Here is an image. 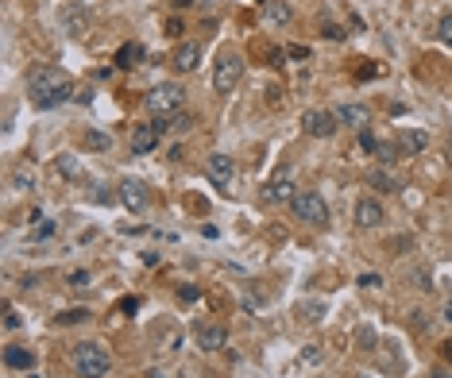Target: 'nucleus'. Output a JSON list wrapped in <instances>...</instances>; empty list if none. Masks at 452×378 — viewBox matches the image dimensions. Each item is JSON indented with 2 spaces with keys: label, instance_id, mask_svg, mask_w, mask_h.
Listing matches in <instances>:
<instances>
[{
  "label": "nucleus",
  "instance_id": "1a4fd4ad",
  "mask_svg": "<svg viewBox=\"0 0 452 378\" xmlns=\"http://www.w3.org/2000/svg\"><path fill=\"white\" fill-rule=\"evenodd\" d=\"M163 139V124H143V127H132V151L135 155H147L155 151Z\"/></svg>",
  "mask_w": 452,
  "mask_h": 378
},
{
  "label": "nucleus",
  "instance_id": "e433bc0d",
  "mask_svg": "<svg viewBox=\"0 0 452 378\" xmlns=\"http://www.w3.org/2000/svg\"><path fill=\"white\" fill-rule=\"evenodd\" d=\"M182 301H197V290H193V286H182Z\"/></svg>",
  "mask_w": 452,
  "mask_h": 378
},
{
  "label": "nucleus",
  "instance_id": "39448f33",
  "mask_svg": "<svg viewBox=\"0 0 452 378\" xmlns=\"http://www.w3.org/2000/svg\"><path fill=\"white\" fill-rule=\"evenodd\" d=\"M240 74H243V62H240V54H220V62L213 66V89L220 93V97H228V93L236 89V81H240Z\"/></svg>",
  "mask_w": 452,
  "mask_h": 378
},
{
  "label": "nucleus",
  "instance_id": "393cba45",
  "mask_svg": "<svg viewBox=\"0 0 452 378\" xmlns=\"http://www.w3.org/2000/svg\"><path fill=\"white\" fill-rule=\"evenodd\" d=\"M89 282H93L89 270H74V274H70V286L74 290H89Z\"/></svg>",
  "mask_w": 452,
  "mask_h": 378
},
{
  "label": "nucleus",
  "instance_id": "a19ab883",
  "mask_svg": "<svg viewBox=\"0 0 452 378\" xmlns=\"http://www.w3.org/2000/svg\"><path fill=\"white\" fill-rule=\"evenodd\" d=\"M444 320H452V301H449V305H444Z\"/></svg>",
  "mask_w": 452,
  "mask_h": 378
},
{
  "label": "nucleus",
  "instance_id": "72a5a7b5",
  "mask_svg": "<svg viewBox=\"0 0 452 378\" xmlns=\"http://www.w3.org/2000/svg\"><path fill=\"white\" fill-rule=\"evenodd\" d=\"M74 101H77V104H89V101H93V89H77Z\"/></svg>",
  "mask_w": 452,
  "mask_h": 378
},
{
  "label": "nucleus",
  "instance_id": "9b49d317",
  "mask_svg": "<svg viewBox=\"0 0 452 378\" xmlns=\"http://www.w3.org/2000/svg\"><path fill=\"white\" fill-rule=\"evenodd\" d=\"M336 124H344V127H356V132H363L368 127V109L363 104H336Z\"/></svg>",
  "mask_w": 452,
  "mask_h": 378
},
{
  "label": "nucleus",
  "instance_id": "7c9ffc66",
  "mask_svg": "<svg viewBox=\"0 0 452 378\" xmlns=\"http://www.w3.org/2000/svg\"><path fill=\"white\" fill-rule=\"evenodd\" d=\"M441 39L452 47V16H444V19H441Z\"/></svg>",
  "mask_w": 452,
  "mask_h": 378
},
{
  "label": "nucleus",
  "instance_id": "0eeeda50",
  "mask_svg": "<svg viewBox=\"0 0 452 378\" xmlns=\"http://www.w3.org/2000/svg\"><path fill=\"white\" fill-rule=\"evenodd\" d=\"M147 201H151V194H147V185H143L140 178H124V182H120V205H124V209L143 212Z\"/></svg>",
  "mask_w": 452,
  "mask_h": 378
},
{
  "label": "nucleus",
  "instance_id": "cd10ccee",
  "mask_svg": "<svg viewBox=\"0 0 452 378\" xmlns=\"http://www.w3.org/2000/svg\"><path fill=\"white\" fill-rule=\"evenodd\" d=\"M375 155H379L383 162H394V155H402V151H398V147H391V143H379V151H375Z\"/></svg>",
  "mask_w": 452,
  "mask_h": 378
},
{
  "label": "nucleus",
  "instance_id": "58836bf2",
  "mask_svg": "<svg viewBox=\"0 0 452 378\" xmlns=\"http://www.w3.org/2000/svg\"><path fill=\"white\" fill-rule=\"evenodd\" d=\"M170 4H174V8H190L193 0H170Z\"/></svg>",
  "mask_w": 452,
  "mask_h": 378
},
{
  "label": "nucleus",
  "instance_id": "7ed1b4c3",
  "mask_svg": "<svg viewBox=\"0 0 452 378\" xmlns=\"http://www.w3.org/2000/svg\"><path fill=\"white\" fill-rule=\"evenodd\" d=\"M143 104H147L151 116L167 120V116H174V112H182V104H186V89H182V85H174V81H163V85H155V89H151L147 97H143Z\"/></svg>",
  "mask_w": 452,
  "mask_h": 378
},
{
  "label": "nucleus",
  "instance_id": "aec40b11",
  "mask_svg": "<svg viewBox=\"0 0 452 378\" xmlns=\"http://www.w3.org/2000/svg\"><path fill=\"white\" fill-rule=\"evenodd\" d=\"M12 185L16 189H35V174L27 166H16V174H12Z\"/></svg>",
  "mask_w": 452,
  "mask_h": 378
},
{
  "label": "nucleus",
  "instance_id": "f3484780",
  "mask_svg": "<svg viewBox=\"0 0 452 378\" xmlns=\"http://www.w3.org/2000/svg\"><path fill=\"white\" fill-rule=\"evenodd\" d=\"M263 19L275 24V27H282V24H290V8H286L282 0H271V4H263Z\"/></svg>",
  "mask_w": 452,
  "mask_h": 378
},
{
  "label": "nucleus",
  "instance_id": "f8f14e48",
  "mask_svg": "<svg viewBox=\"0 0 452 378\" xmlns=\"http://www.w3.org/2000/svg\"><path fill=\"white\" fill-rule=\"evenodd\" d=\"M356 224L360 228H379L383 224V205H379L375 197H363V201L356 205Z\"/></svg>",
  "mask_w": 452,
  "mask_h": 378
},
{
  "label": "nucleus",
  "instance_id": "412c9836",
  "mask_svg": "<svg viewBox=\"0 0 452 378\" xmlns=\"http://www.w3.org/2000/svg\"><path fill=\"white\" fill-rule=\"evenodd\" d=\"M82 320H89V309H70V313H59V317H54V324H82Z\"/></svg>",
  "mask_w": 452,
  "mask_h": 378
},
{
  "label": "nucleus",
  "instance_id": "473e14b6",
  "mask_svg": "<svg viewBox=\"0 0 452 378\" xmlns=\"http://www.w3.org/2000/svg\"><path fill=\"white\" fill-rule=\"evenodd\" d=\"M120 309H124V313H135V309H140V297H124V301H120Z\"/></svg>",
  "mask_w": 452,
  "mask_h": 378
},
{
  "label": "nucleus",
  "instance_id": "c756f323",
  "mask_svg": "<svg viewBox=\"0 0 452 378\" xmlns=\"http://www.w3.org/2000/svg\"><path fill=\"white\" fill-rule=\"evenodd\" d=\"M414 286H418V290H429V286H433V278H429V270H418V274H414Z\"/></svg>",
  "mask_w": 452,
  "mask_h": 378
},
{
  "label": "nucleus",
  "instance_id": "a211bd4d",
  "mask_svg": "<svg viewBox=\"0 0 452 378\" xmlns=\"http://www.w3.org/2000/svg\"><path fill=\"white\" fill-rule=\"evenodd\" d=\"M368 185H375L383 194H398V178H391L386 170H368Z\"/></svg>",
  "mask_w": 452,
  "mask_h": 378
},
{
  "label": "nucleus",
  "instance_id": "bb28decb",
  "mask_svg": "<svg viewBox=\"0 0 452 378\" xmlns=\"http://www.w3.org/2000/svg\"><path fill=\"white\" fill-rule=\"evenodd\" d=\"M59 170H62L66 178H77V162L70 159V155H62V159H59Z\"/></svg>",
  "mask_w": 452,
  "mask_h": 378
},
{
  "label": "nucleus",
  "instance_id": "f704fd0d",
  "mask_svg": "<svg viewBox=\"0 0 452 378\" xmlns=\"http://www.w3.org/2000/svg\"><path fill=\"white\" fill-rule=\"evenodd\" d=\"M4 328H20V317H16V313H12V309L4 313Z\"/></svg>",
  "mask_w": 452,
  "mask_h": 378
},
{
  "label": "nucleus",
  "instance_id": "ea45409f",
  "mask_svg": "<svg viewBox=\"0 0 452 378\" xmlns=\"http://www.w3.org/2000/svg\"><path fill=\"white\" fill-rule=\"evenodd\" d=\"M429 378H449V375H444V370H429Z\"/></svg>",
  "mask_w": 452,
  "mask_h": 378
},
{
  "label": "nucleus",
  "instance_id": "6ab92c4d",
  "mask_svg": "<svg viewBox=\"0 0 452 378\" xmlns=\"http://www.w3.org/2000/svg\"><path fill=\"white\" fill-rule=\"evenodd\" d=\"M140 58H143V47H140V42H128V47H120L116 66L124 70V66H132V62H140Z\"/></svg>",
  "mask_w": 452,
  "mask_h": 378
},
{
  "label": "nucleus",
  "instance_id": "2eb2a0df",
  "mask_svg": "<svg viewBox=\"0 0 452 378\" xmlns=\"http://www.w3.org/2000/svg\"><path fill=\"white\" fill-rule=\"evenodd\" d=\"M4 367L8 370H31L35 367V352L31 347H20V344H8L4 347Z\"/></svg>",
  "mask_w": 452,
  "mask_h": 378
},
{
  "label": "nucleus",
  "instance_id": "9d476101",
  "mask_svg": "<svg viewBox=\"0 0 452 378\" xmlns=\"http://www.w3.org/2000/svg\"><path fill=\"white\" fill-rule=\"evenodd\" d=\"M225 340H228L225 324H197V347H201V352H220Z\"/></svg>",
  "mask_w": 452,
  "mask_h": 378
},
{
  "label": "nucleus",
  "instance_id": "a878e982",
  "mask_svg": "<svg viewBox=\"0 0 452 378\" xmlns=\"http://www.w3.org/2000/svg\"><path fill=\"white\" fill-rule=\"evenodd\" d=\"M50 235H54V220H43V224H35L31 239H50Z\"/></svg>",
  "mask_w": 452,
  "mask_h": 378
},
{
  "label": "nucleus",
  "instance_id": "5701e85b",
  "mask_svg": "<svg viewBox=\"0 0 452 378\" xmlns=\"http://www.w3.org/2000/svg\"><path fill=\"white\" fill-rule=\"evenodd\" d=\"M190 124H193V120L186 116V112H182V116H178V112H174V116H167V124H163V132H186V127H190Z\"/></svg>",
  "mask_w": 452,
  "mask_h": 378
},
{
  "label": "nucleus",
  "instance_id": "b1692460",
  "mask_svg": "<svg viewBox=\"0 0 452 378\" xmlns=\"http://www.w3.org/2000/svg\"><path fill=\"white\" fill-rule=\"evenodd\" d=\"M360 286H363V290H379V286H383V274H375V270H363V274H360Z\"/></svg>",
  "mask_w": 452,
  "mask_h": 378
},
{
  "label": "nucleus",
  "instance_id": "423d86ee",
  "mask_svg": "<svg viewBox=\"0 0 452 378\" xmlns=\"http://www.w3.org/2000/svg\"><path fill=\"white\" fill-rule=\"evenodd\" d=\"M301 127H306V135H313V139H329V135L336 132V116L325 109H310L301 112Z\"/></svg>",
  "mask_w": 452,
  "mask_h": 378
},
{
  "label": "nucleus",
  "instance_id": "f257e3e1",
  "mask_svg": "<svg viewBox=\"0 0 452 378\" xmlns=\"http://www.w3.org/2000/svg\"><path fill=\"white\" fill-rule=\"evenodd\" d=\"M27 93L35 97L39 109H54V104L74 97V81L54 66H35L31 74H27Z\"/></svg>",
  "mask_w": 452,
  "mask_h": 378
},
{
  "label": "nucleus",
  "instance_id": "6e6552de",
  "mask_svg": "<svg viewBox=\"0 0 452 378\" xmlns=\"http://www.w3.org/2000/svg\"><path fill=\"white\" fill-rule=\"evenodd\" d=\"M294 194H298V189H294V178H290V170H278V174L267 182V189H263V197H267V201H275V205H282V201H294Z\"/></svg>",
  "mask_w": 452,
  "mask_h": 378
},
{
  "label": "nucleus",
  "instance_id": "c85d7f7f",
  "mask_svg": "<svg viewBox=\"0 0 452 378\" xmlns=\"http://www.w3.org/2000/svg\"><path fill=\"white\" fill-rule=\"evenodd\" d=\"M360 147H363V151H379V143H375V135H371L368 127H363V132H360Z\"/></svg>",
  "mask_w": 452,
  "mask_h": 378
},
{
  "label": "nucleus",
  "instance_id": "dca6fc26",
  "mask_svg": "<svg viewBox=\"0 0 452 378\" xmlns=\"http://www.w3.org/2000/svg\"><path fill=\"white\" fill-rule=\"evenodd\" d=\"M205 170H209V182L213 185H228V182H232V170L236 166H232V159H228V155H213Z\"/></svg>",
  "mask_w": 452,
  "mask_h": 378
},
{
  "label": "nucleus",
  "instance_id": "2f4dec72",
  "mask_svg": "<svg viewBox=\"0 0 452 378\" xmlns=\"http://www.w3.org/2000/svg\"><path fill=\"white\" fill-rule=\"evenodd\" d=\"M301 313H306L310 320H317V317H321V305H317V301H310V305H301Z\"/></svg>",
  "mask_w": 452,
  "mask_h": 378
},
{
  "label": "nucleus",
  "instance_id": "4be33fe9",
  "mask_svg": "<svg viewBox=\"0 0 452 378\" xmlns=\"http://www.w3.org/2000/svg\"><path fill=\"white\" fill-rule=\"evenodd\" d=\"M109 135L105 132H85V147H93V151H109Z\"/></svg>",
  "mask_w": 452,
  "mask_h": 378
},
{
  "label": "nucleus",
  "instance_id": "20e7f679",
  "mask_svg": "<svg viewBox=\"0 0 452 378\" xmlns=\"http://www.w3.org/2000/svg\"><path fill=\"white\" fill-rule=\"evenodd\" d=\"M290 209H294L298 220H306V224H313V228L329 224V205L321 201V194H313V189H298L294 201H290Z\"/></svg>",
  "mask_w": 452,
  "mask_h": 378
},
{
  "label": "nucleus",
  "instance_id": "4468645a",
  "mask_svg": "<svg viewBox=\"0 0 452 378\" xmlns=\"http://www.w3.org/2000/svg\"><path fill=\"white\" fill-rule=\"evenodd\" d=\"M429 147V135L421 132V127H402L398 132V151L402 155H418V151H425Z\"/></svg>",
  "mask_w": 452,
  "mask_h": 378
},
{
  "label": "nucleus",
  "instance_id": "c9c22d12",
  "mask_svg": "<svg viewBox=\"0 0 452 378\" xmlns=\"http://www.w3.org/2000/svg\"><path fill=\"white\" fill-rule=\"evenodd\" d=\"M441 355H444V363H452V336L441 344Z\"/></svg>",
  "mask_w": 452,
  "mask_h": 378
},
{
  "label": "nucleus",
  "instance_id": "ddd939ff",
  "mask_svg": "<svg viewBox=\"0 0 452 378\" xmlns=\"http://www.w3.org/2000/svg\"><path fill=\"white\" fill-rule=\"evenodd\" d=\"M197 66H201V47L197 42H182L174 51V70L178 74H193Z\"/></svg>",
  "mask_w": 452,
  "mask_h": 378
},
{
  "label": "nucleus",
  "instance_id": "f03ea898",
  "mask_svg": "<svg viewBox=\"0 0 452 378\" xmlns=\"http://www.w3.org/2000/svg\"><path fill=\"white\" fill-rule=\"evenodd\" d=\"M70 359H74V370L77 378H105L112 367L109 352L97 344V340H85V344H74V352H70Z\"/></svg>",
  "mask_w": 452,
  "mask_h": 378
},
{
  "label": "nucleus",
  "instance_id": "4c0bfd02",
  "mask_svg": "<svg viewBox=\"0 0 452 378\" xmlns=\"http://www.w3.org/2000/svg\"><path fill=\"white\" fill-rule=\"evenodd\" d=\"M147 378H167V370H159V367H155V370H147Z\"/></svg>",
  "mask_w": 452,
  "mask_h": 378
}]
</instances>
